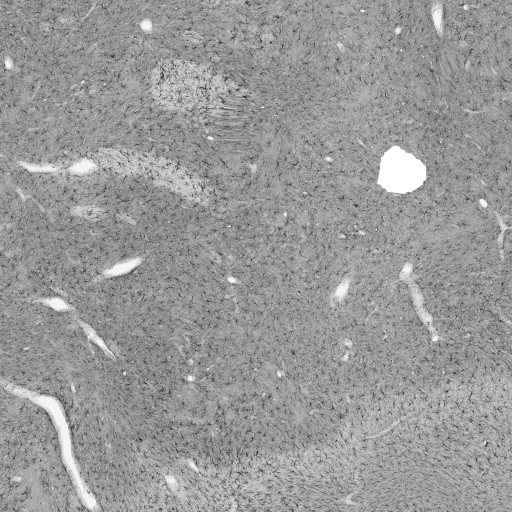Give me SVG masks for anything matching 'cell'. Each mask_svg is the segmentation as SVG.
<instances>
[{
    "mask_svg": "<svg viewBox=\"0 0 512 512\" xmlns=\"http://www.w3.org/2000/svg\"><path fill=\"white\" fill-rule=\"evenodd\" d=\"M154 92L165 104L193 109L207 104L213 92L212 80L199 67L180 61H167L154 75Z\"/></svg>",
    "mask_w": 512,
    "mask_h": 512,
    "instance_id": "obj_1",
    "label": "cell"
}]
</instances>
